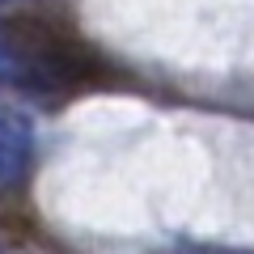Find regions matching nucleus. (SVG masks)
I'll return each instance as SVG.
<instances>
[{
  "label": "nucleus",
  "instance_id": "nucleus-1",
  "mask_svg": "<svg viewBox=\"0 0 254 254\" xmlns=\"http://www.w3.org/2000/svg\"><path fill=\"white\" fill-rule=\"evenodd\" d=\"M93 51L38 17H0V93H68L93 81Z\"/></svg>",
  "mask_w": 254,
  "mask_h": 254
},
{
  "label": "nucleus",
  "instance_id": "nucleus-2",
  "mask_svg": "<svg viewBox=\"0 0 254 254\" xmlns=\"http://www.w3.org/2000/svg\"><path fill=\"white\" fill-rule=\"evenodd\" d=\"M34 123L26 110L0 102V190H17L34 165Z\"/></svg>",
  "mask_w": 254,
  "mask_h": 254
},
{
  "label": "nucleus",
  "instance_id": "nucleus-3",
  "mask_svg": "<svg viewBox=\"0 0 254 254\" xmlns=\"http://www.w3.org/2000/svg\"><path fill=\"white\" fill-rule=\"evenodd\" d=\"M0 4H9V0H0Z\"/></svg>",
  "mask_w": 254,
  "mask_h": 254
}]
</instances>
